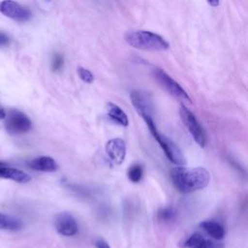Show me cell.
<instances>
[{"mask_svg":"<svg viewBox=\"0 0 248 248\" xmlns=\"http://www.w3.org/2000/svg\"><path fill=\"white\" fill-rule=\"evenodd\" d=\"M170 175L175 189L184 194L202 190L210 181L209 171L202 167L187 168L177 166L171 169Z\"/></svg>","mask_w":248,"mask_h":248,"instance_id":"1","label":"cell"},{"mask_svg":"<svg viewBox=\"0 0 248 248\" xmlns=\"http://www.w3.org/2000/svg\"><path fill=\"white\" fill-rule=\"evenodd\" d=\"M124 39L130 46L140 50L164 51L170 47V44L162 36L146 30L129 31Z\"/></svg>","mask_w":248,"mask_h":248,"instance_id":"2","label":"cell"},{"mask_svg":"<svg viewBox=\"0 0 248 248\" xmlns=\"http://www.w3.org/2000/svg\"><path fill=\"white\" fill-rule=\"evenodd\" d=\"M150 133L152 134L153 138L157 140L160 147L163 149L164 153L168 157V159L176 166H184L186 164L185 157L181 150L176 146V144L170 140L167 136L161 134L156 127L155 123H151L147 125Z\"/></svg>","mask_w":248,"mask_h":248,"instance_id":"3","label":"cell"},{"mask_svg":"<svg viewBox=\"0 0 248 248\" xmlns=\"http://www.w3.org/2000/svg\"><path fill=\"white\" fill-rule=\"evenodd\" d=\"M152 75L157 83L164 88L168 93L175 97L176 99L186 101L188 103H192L191 98L187 94V92L178 84L172 78H170L165 71L160 68H154L152 70Z\"/></svg>","mask_w":248,"mask_h":248,"instance_id":"4","label":"cell"},{"mask_svg":"<svg viewBox=\"0 0 248 248\" xmlns=\"http://www.w3.org/2000/svg\"><path fill=\"white\" fill-rule=\"evenodd\" d=\"M5 128L10 135L16 136L27 133L32 128L30 118L21 110L12 109L5 117Z\"/></svg>","mask_w":248,"mask_h":248,"instance_id":"5","label":"cell"},{"mask_svg":"<svg viewBox=\"0 0 248 248\" xmlns=\"http://www.w3.org/2000/svg\"><path fill=\"white\" fill-rule=\"evenodd\" d=\"M179 113H180V117H181L184 125L190 132V134L193 137V139L195 140V141L201 147H204L206 144V136H205V133H204L202 127L197 120L196 116L184 105L180 106Z\"/></svg>","mask_w":248,"mask_h":248,"instance_id":"6","label":"cell"},{"mask_svg":"<svg viewBox=\"0 0 248 248\" xmlns=\"http://www.w3.org/2000/svg\"><path fill=\"white\" fill-rule=\"evenodd\" d=\"M0 13L5 16L18 22L30 19L32 13L27 8L14 0H3L0 2Z\"/></svg>","mask_w":248,"mask_h":248,"instance_id":"7","label":"cell"},{"mask_svg":"<svg viewBox=\"0 0 248 248\" xmlns=\"http://www.w3.org/2000/svg\"><path fill=\"white\" fill-rule=\"evenodd\" d=\"M131 102L137 112L144 119L153 117V106L148 94L141 90H133L130 94Z\"/></svg>","mask_w":248,"mask_h":248,"instance_id":"8","label":"cell"},{"mask_svg":"<svg viewBox=\"0 0 248 248\" xmlns=\"http://www.w3.org/2000/svg\"><path fill=\"white\" fill-rule=\"evenodd\" d=\"M54 226L57 232L64 236H73L78 232L77 221L68 212L58 213L54 218Z\"/></svg>","mask_w":248,"mask_h":248,"instance_id":"9","label":"cell"},{"mask_svg":"<svg viewBox=\"0 0 248 248\" xmlns=\"http://www.w3.org/2000/svg\"><path fill=\"white\" fill-rule=\"evenodd\" d=\"M106 152L115 165H120L126 157V143L122 139H111L106 144Z\"/></svg>","mask_w":248,"mask_h":248,"instance_id":"10","label":"cell"},{"mask_svg":"<svg viewBox=\"0 0 248 248\" xmlns=\"http://www.w3.org/2000/svg\"><path fill=\"white\" fill-rule=\"evenodd\" d=\"M185 248H223L222 243L206 238L200 232H194L183 243Z\"/></svg>","mask_w":248,"mask_h":248,"instance_id":"11","label":"cell"},{"mask_svg":"<svg viewBox=\"0 0 248 248\" xmlns=\"http://www.w3.org/2000/svg\"><path fill=\"white\" fill-rule=\"evenodd\" d=\"M29 167L32 170L52 172L58 169V165L52 157L49 156H39L29 162Z\"/></svg>","mask_w":248,"mask_h":248,"instance_id":"12","label":"cell"},{"mask_svg":"<svg viewBox=\"0 0 248 248\" xmlns=\"http://www.w3.org/2000/svg\"><path fill=\"white\" fill-rule=\"evenodd\" d=\"M0 178L11 179L19 183H26L31 180V176L29 174L20 170L12 168L8 164L0 168Z\"/></svg>","mask_w":248,"mask_h":248,"instance_id":"13","label":"cell"},{"mask_svg":"<svg viewBox=\"0 0 248 248\" xmlns=\"http://www.w3.org/2000/svg\"><path fill=\"white\" fill-rule=\"evenodd\" d=\"M200 227L211 237H213L216 240H221L225 236V229L224 227L219 224L218 222L207 220L203 221L200 224Z\"/></svg>","mask_w":248,"mask_h":248,"instance_id":"14","label":"cell"},{"mask_svg":"<svg viewBox=\"0 0 248 248\" xmlns=\"http://www.w3.org/2000/svg\"><path fill=\"white\" fill-rule=\"evenodd\" d=\"M107 113L108 115L115 122L120 124L123 127H127L129 125V119L124 110L113 103L107 104Z\"/></svg>","mask_w":248,"mask_h":248,"instance_id":"15","label":"cell"},{"mask_svg":"<svg viewBox=\"0 0 248 248\" xmlns=\"http://www.w3.org/2000/svg\"><path fill=\"white\" fill-rule=\"evenodd\" d=\"M22 227V222L20 219L0 212V230L6 231H18Z\"/></svg>","mask_w":248,"mask_h":248,"instance_id":"16","label":"cell"},{"mask_svg":"<svg viewBox=\"0 0 248 248\" xmlns=\"http://www.w3.org/2000/svg\"><path fill=\"white\" fill-rule=\"evenodd\" d=\"M128 178L131 182L133 183H138L141 180V177H142V174H143V170H142V168L140 165H133L129 168L128 170Z\"/></svg>","mask_w":248,"mask_h":248,"instance_id":"17","label":"cell"},{"mask_svg":"<svg viewBox=\"0 0 248 248\" xmlns=\"http://www.w3.org/2000/svg\"><path fill=\"white\" fill-rule=\"evenodd\" d=\"M176 211L172 207H164L158 211V218L161 221H171L174 219Z\"/></svg>","mask_w":248,"mask_h":248,"instance_id":"18","label":"cell"},{"mask_svg":"<svg viewBox=\"0 0 248 248\" xmlns=\"http://www.w3.org/2000/svg\"><path fill=\"white\" fill-rule=\"evenodd\" d=\"M64 67L63 56L59 53H54L51 59V69L53 72H60Z\"/></svg>","mask_w":248,"mask_h":248,"instance_id":"19","label":"cell"},{"mask_svg":"<svg viewBox=\"0 0 248 248\" xmlns=\"http://www.w3.org/2000/svg\"><path fill=\"white\" fill-rule=\"evenodd\" d=\"M78 77L80 78V79L86 83H92L93 80H94V76L93 74L85 69V68H82V67H78Z\"/></svg>","mask_w":248,"mask_h":248,"instance_id":"20","label":"cell"},{"mask_svg":"<svg viewBox=\"0 0 248 248\" xmlns=\"http://www.w3.org/2000/svg\"><path fill=\"white\" fill-rule=\"evenodd\" d=\"M10 44V37L4 33L0 31V46H8Z\"/></svg>","mask_w":248,"mask_h":248,"instance_id":"21","label":"cell"},{"mask_svg":"<svg viewBox=\"0 0 248 248\" xmlns=\"http://www.w3.org/2000/svg\"><path fill=\"white\" fill-rule=\"evenodd\" d=\"M95 244H96V248H110L109 245L104 239H101V238L98 239Z\"/></svg>","mask_w":248,"mask_h":248,"instance_id":"22","label":"cell"},{"mask_svg":"<svg viewBox=\"0 0 248 248\" xmlns=\"http://www.w3.org/2000/svg\"><path fill=\"white\" fill-rule=\"evenodd\" d=\"M207 3L211 6V7H217L219 5V1L220 0H206Z\"/></svg>","mask_w":248,"mask_h":248,"instance_id":"23","label":"cell"},{"mask_svg":"<svg viewBox=\"0 0 248 248\" xmlns=\"http://www.w3.org/2000/svg\"><path fill=\"white\" fill-rule=\"evenodd\" d=\"M6 117V112L2 107H0V119H5Z\"/></svg>","mask_w":248,"mask_h":248,"instance_id":"24","label":"cell"},{"mask_svg":"<svg viewBox=\"0 0 248 248\" xmlns=\"http://www.w3.org/2000/svg\"><path fill=\"white\" fill-rule=\"evenodd\" d=\"M5 165H7V163H5V162H3V161H0V168L4 167Z\"/></svg>","mask_w":248,"mask_h":248,"instance_id":"25","label":"cell"}]
</instances>
